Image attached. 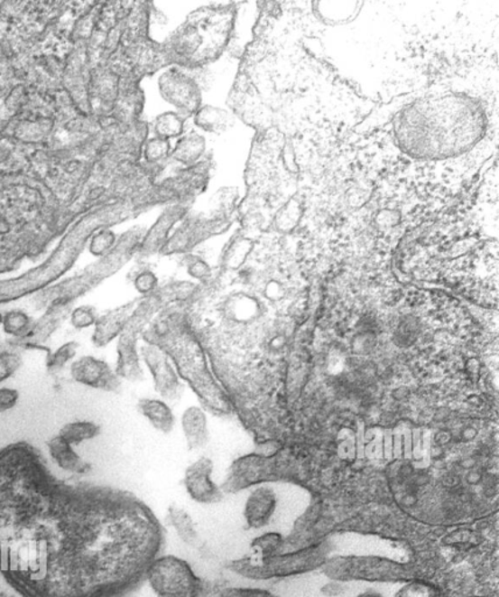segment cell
Instances as JSON below:
<instances>
[{"mask_svg":"<svg viewBox=\"0 0 499 597\" xmlns=\"http://www.w3.org/2000/svg\"><path fill=\"white\" fill-rule=\"evenodd\" d=\"M330 545L320 542L300 550L285 551L266 558H254L246 555L230 561L227 568L235 574L251 580L290 578L321 570L330 556Z\"/></svg>","mask_w":499,"mask_h":597,"instance_id":"277c9868","label":"cell"},{"mask_svg":"<svg viewBox=\"0 0 499 597\" xmlns=\"http://www.w3.org/2000/svg\"><path fill=\"white\" fill-rule=\"evenodd\" d=\"M170 142L163 138L151 139L146 146V158L150 162H158L170 154Z\"/></svg>","mask_w":499,"mask_h":597,"instance_id":"f546056e","label":"cell"},{"mask_svg":"<svg viewBox=\"0 0 499 597\" xmlns=\"http://www.w3.org/2000/svg\"><path fill=\"white\" fill-rule=\"evenodd\" d=\"M198 120L199 126H202L203 129L214 132L225 127L226 116L221 110L207 107V109L199 112Z\"/></svg>","mask_w":499,"mask_h":597,"instance_id":"83f0119b","label":"cell"},{"mask_svg":"<svg viewBox=\"0 0 499 597\" xmlns=\"http://www.w3.org/2000/svg\"><path fill=\"white\" fill-rule=\"evenodd\" d=\"M34 326V320L25 311L11 310L4 312L3 328L5 334L10 335L12 340L25 339Z\"/></svg>","mask_w":499,"mask_h":597,"instance_id":"ac0fdd59","label":"cell"},{"mask_svg":"<svg viewBox=\"0 0 499 597\" xmlns=\"http://www.w3.org/2000/svg\"><path fill=\"white\" fill-rule=\"evenodd\" d=\"M203 152V142L199 137H189L180 143L175 156L180 162L190 163L197 160Z\"/></svg>","mask_w":499,"mask_h":597,"instance_id":"484cf974","label":"cell"},{"mask_svg":"<svg viewBox=\"0 0 499 597\" xmlns=\"http://www.w3.org/2000/svg\"><path fill=\"white\" fill-rule=\"evenodd\" d=\"M165 527L129 492L55 478L37 448L0 450V573L23 597H129Z\"/></svg>","mask_w":499,"mask_h":597,"instance_id":"6da1fadb","label":"cell"},{"mask_svg":"<svg viewBox=\"0 0 499 597\" xmlns=\"http://www.w3.org/2000/svg\"><path fill=\"white\" fill-rule=\"evenodd\" d=\"M281 552H283V536L278 532H269L253 540L249 555L254 558H266Z\"/></svg>","mask_w":499,"mask_h":597,"instance_id":"ffe728a7","label":"cell"},{"mask_svg":"<svg viewBox=\"0 0 499 597\" xmlns=\"http://www.w3.org/2000/svg\"><path fill=\"white\" fill-rule=\"evenodd\" d=\"M141 358L151 372L155 391L162 396V400L178 403L185 387L170 356L157 344L145 342L141 348Z\"/></svg>","mask_w":499,"mask_h":597,"instance_id":"ba28073f","label":"cell"},{"mask_svg":"<svg viewBox=\"0 0 499 597\" xmlns=\"http://www.w3.org/2000/svg\"><path fill=\"white\" fill-rule=\"evenodd\" d=\"M114 244V236L109 234H103L97 236L91 243L90 250L91 254L95 256H103L106 254V251H109V248L113 247Z\"/></svg>","mask_w":499,"mask_h":597,"instance_id":"d6a6232c","label":"cell"},{"mask_svg":"<svg viewBox=\"0 0 499 597\" xmlns=\"http://www.w3.org/2000/svg\"><path fill=\"white\" fill-rule=\"evenodd\" d=\"M138 410L143 418L149 420L155 430L170 434L175 426V415L165 400L158 398H142L138 402Z\"/></svg>","mask_w":499,"mask_h":597,"instance_id":"2e32d148","label":"cell"},{"mask_svg":"<svg viewBox=\"0 0 499 597\" xmlns=\"http://www.w3.org/2000/svg\"><path fill=\"white\" fill-rule=\"evenodd\" d=\"M181 427L189 450L197 451L206 447L210 434L208 427V416L199 406L186 408L181 416Z\"/></svg>","mask_w":499,"mask_h":597,"instance_id":"5bb4252c","label":"cell"},{"mask_svg":"<svg viewBox=\"0 0 499 597\" xmlns=\"http://www.w3.org/2000/svg\"><path fill=\"white\" fill-rule=\"evenodd\" d=\"M401 146L415 159L441 160L468 151L485 131V115L468 96L415 103L398 119Z\"/></svg>","mask_w":499,"mask_h":597,"instance_id":"7a4b0ae2","label":"cell"},{"mask_svg":"<svg viewBox=\"0 0 499 597\" xmlns=\"http://www.w3.org/2000/svg\"><path fill=\"white\" fill-rule=\"evenodd\" d=\"M47 448L51 458L63 471L78 475H85L91 471V464L75 452L73 444L67 443L59 434L48 440Z\"/></svg>","mask_w":499,"mask_h":597,"instance_id":"9a60e30c","label":"cell"},{"mask_svg":"<svg viewBox=\"0 0 499 597\" xmlns=\"http://www.w3.org/2000/svg\"><path fill=\"white\" fill-rule=\"evenodd\" d=\"M165 322V327L157 322V326L143 331L145 342L162 348L177 368L180 378L189 384L208 411L217 415H229V399L211 374L199 340L180 324L173 328L166 319Z\"/></svg>","mask_w":499,"mask_h":597,"instance_id":"3957f363","label":"cell"},{"mask_svg":"<svg viewBox=\"0 0 499 597\" xmlns=\"http://www.w3.org/2000/svg\"><path fill=\"white\" fill-rule=\"evenodd\" d=\"M155 131H157L159 138L169 140L178 137L183 131V120L179 115L167 112V114L159 116L157 123H155Z\"/></svg>","mask_w":499,"mask_h":597,"instance_id":"603a6c76","label":"cell"},{"mask_svg":"<svg viewBox=\"0 0 499 597\" xmlns=\"http://www.w3.org/2000/svg\"><path fill=\"white\" fill-rule=\"evenodd\" d=\"M323 574L338 583H406L417 579L418 568L378 555H333L321 567Z\"/></svg>","mask_w":499,"mask_h":597,"instance_id":"5b68a950","label":"cell"},{"mask_svg":"<svg viewBox=\"0 0 499 597\" xmlns=\"http://www.w3.org/2000/svg\"><path fill=\"white\" fill-rule=\"evenodd\" d=\"M98 318L97 308L91 306V304H81V306L73 308L69 316L71 326L78 331L94 327Z\"/></svg>","mask_w":499,"mask_h":597,"instance_id":"cb8c5ba5","label":"cell"},{"mask_svg":"<svg viewBox=\"0 0 499 597\" xmlns=\"http://www.w3.org/2000/svg\"><path fill=\"white\" fill-rule=\"evenodd\" d=\"M70 376L76 383L96 390L118 392L122 379L106 360L94 356H82L70 366Z\"/></svg>","mask_w":499,"mask_h":597,"instance_id":"8fae6325","label":"cell"},{"mask_svg":"<svg viewBox=\"0 0 499 597\" xmlns=\"http://www.w3.org/2000/svg\"><path fill=\"white\" fill-rule=\"evenodd\" d=\"M163 307L162 300L157 294L143 296L127 322L125 330L118 336L117 364L116 374L119 378L130 382H141L145 378L142 367L141 352L138 351V340L145 331L146 326Z\"/></svg>","mask_w":499,"mask_h":597,"instance_id":"8992f818","label":"cell"},{"mask_svg":"<svg viewBox=\"0 0 499 597\" xmlns=\"http://www.w3.org/2000/svg\"><path fill=\"white\" fill-rule=\"evenodd\" d=\"M20 394L17 388L0 387V415L14 410L19 402Z\"/></svg>","mask_w":499,"mask_h":597,"instance_id":"4dcf8cb0","label":"cell"},{"mask_svg":"<svg viewBox=\"0 0 499 597\" xmlns=\"http://www.w3.org/2000/svg\"><path fill=\"white\" fill-rule=\"evenodd\" d=\"M146 583L158 597H205L209 583L199 578L186 560L162 555L147 571Z\"/></svg>","mask_w":499,"mask_h":597,"instance_id":"52a82bcc","label":"cell"},{"mask_svg":"<svg viewBox=\"0 0 499 597\" xmlns=\"http://www.w3.org/2000/svg\"><path fill=\"white\" fill-rule=\"evenodd\" d=\"M394 597H443L440 588L420 579L404 583Z\"/></svg>","mask_w":499,"mask_h":597,"instance_id":"7402d4cb","label":"cell"},{"mask_svg":"<svg viewBox=\"0 0 499 597\" xmlns=\"http://www.w3.org/2000/svg\"><path fill=\"white\" fill-rule=\"evenodd\" d=\"M14 348H17L14 346V343L11 342V340H7V342H0V351L3 350H14ZM18 350V348H17Z\"/></svg>","mask_w":499,"mask_h":597,"instance_id":"e575fe53","label":"cell"},{"mask_svg":"<svg viewBox=\"0 0 499 597\" xmlns=\"http://www.w3.org/2000/svg\"><path fill=\"white\" fill-rule=\"evenodd\" d=\"M138 302L139 299H135L99 314L97 322L94 326L93 338H91L96 347H106L114 340L118 339V336L125 330Z\"/></svg>","mask_w":499,"mask_h":597,"instance_id":"7c38bea8","label":"cell"},{"mask_svg":"<svg viewBox=\"0 0 499 597\" xmlns=\"http://www.w3.org/2000/svg\"><path fill=\"white\" fill-rule=\"evenodd\" d=\"M3 318H4V314L2 312H0V330H2L3 328Z\"/></svg>","mask_w":499,"mask_h":597,"instance_id":"8d00e7d4","label":"cell"},{"mask_svg":"<svg viewBox=\"0 0 499 597\" xmlns=\"http://www.w3.org/2000/svg\"><path fill=\"white\" fill-rule=\"evenodd\" d=\"M134 286L135 291L143 296H150L159 290V280L154 272L150 270L139 271L134 276Z\"/></svg>","mask_w":499,"mask_h":597,"instance_id":"4316f807","label":"cell"},{"mask_svg":"<svg viewBox=\"0 0 499 597\" xmlns=\"http://www.w3.org/2000/svg\"><path fill=\"white\" fill-rule=\"evenodd\" d=\"M101 433V427L93 422H73L66 424L59 432V435L67 443L78 446V444L97 438Z\"/></svg>","mask_w":499,"mask_h":597,"instance_id":"d6986e66","label":"cell"},{"mask_svg":"<svg viewBox=\"0 0 499 597\" xmlns=\"http://www.w3.org/2000/svg\"><path fill=\"white\" fill-rule=\"evenodd\" d=\"M217 597H281L266 589L231 587L222 589Z\"/></svg>","mask_w":499,"mask_h":597,"instance_id":"f1b7e54d","label":"cell"},{"mask_svg":"<svg viewBox=\"0 0 499 597\" xmlns=\"http://www.w3.org/2000/svg\"><path fill=\"white\" fill-rule=\"evenodd\" d=\"M79 348V344L78 342L69 340V342L59 347L57 350L48 352L46 359L48 374L53 376L60 374L78 354Z\"/></svg>","mask_w":499,"mask_h":597,"instance_id":"44dd1931","label":"cell"},{"mask_svg":"<svg viewBox=\"0 0 499 597\" xmlns=\"http://www.w3.org/2000/svg\"><path fill=\"white\" fill-rule=\"evenodd\" d=\"M187 271H189V275L193 276L194 279H198L203 283L208 282L211 276L210 266H208L205 260L199 258L190 259L189 264H187Z\"/></svg>","mask_w":499,"mask_h":597,"instance_id":"1f68e13d","label":"cell"},{"mask_svg":"<svg viewBox=\"0 0 499 597\" xmlns=\"http://www.w3.org/2000/svg\"><path fill=\"white\" fill-rule=\"evenodd\" d=\"M167 519H169L171 527L177 532L181 542L189 545L191 547H198L199 536L197 525H195L189 512L177 506H171Z\"/></svg>","mask_w":499,"mask_h":597,"instance_id":"e0dca14e","label":"cell"},{"mask_svg":"<svg viewBox=\"0 0 499 597\" xmlns=\"http://www.w3.org/2000/svg\"><path fill=\"white\" fill-rule=\"evenodd\" d=\"M357 597H383V595L379 594L377 592L366 591L362 592V594H359Z\"/></svg>","mask_w":499,"mask_h":597,"instance_id":"d590c367","label":"cell"},{"mask_svg":"<svg viewBox=\"0 0 499 597\" xmlns=\"http://www.w3.org/2000/svg\"><path fill=\"white\" fill-rule=\"evenodd\" d=\"M73 303L54 302L34 322V326L25 339L10 340L18 350H46V343L57 332L61 324L69 319Z\"/></svg>","mask_w":499,"mask_h":597,"instance_id":"9c48e42d","label":"cell"},{"mask_svg":"<svg viewBox=\"0 0 499 597\" xmlns=\"http://www.w3.org/2000/svg\"><path fill=\"white\" fill-rule=\"evenodd\" d=\"M214 463L209 458L202 456L186 469L183 486L190 499L199 504H217L221 502L225 492L211 479Z\"/></svg>","mask_w":499,"mask_h":597,"instance_id":"30bf717a","label":"cell"},{"mask_svg":"<svg viewBox=\"0 0 499 597\" xmlns=\"http://www.w3.org/2000/svg\"><path fill=\"white\" fill-rule=\"evenodd\" d=\"M23 358L19 350H7L0 351V384L11 378L22 367Z\"/></svg>","mask_w":499,"mask_h":597,"instance_id":"d4e9b609","label":"cell"},{"mask_svg":"<svg viewBox=\"0 0 499 597\" xmlns=\"http://www.w3.org/2000/svg\"><path fill=\"white\" fill-rule=\"evenodd\" d=\"M346 592V587L343 583L331 580L329 583L325 584L321 588V592L327 597H337L342 595Z\"/></svg>","mask_w":499,"mask_h":597,"instance_id":"836d02e7","label":"cell"},{"mask_svg":"<svg viewBox=\"0 0 499 597\" xmlns=\"http://www.w3.org/2000/svg\"><path fill=\"white\" fill-rule=\"evenodd\" d=\"M277 508V495L273 488L258 487L247 497L245 512L247 527L262 528L273 518Z\"/></svg>","mask_w":499,"mask_h":597,"instance_id":"4fadbf2b","label":"cell"}]
</instances>
